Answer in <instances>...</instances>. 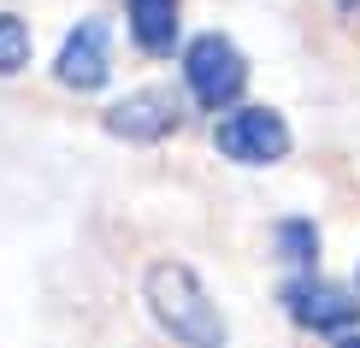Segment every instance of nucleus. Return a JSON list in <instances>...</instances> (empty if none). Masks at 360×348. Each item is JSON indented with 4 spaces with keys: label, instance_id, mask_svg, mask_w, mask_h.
<instances>
[{
    "label": "nucleus",
    "instance_id": "20e7f679",
    "mask_svg": "<svg viewBox=\"0 0 360 348\" xmlns=\"http://www.w3.org/2000/svg\"><path fill=\"white\" fill-rule=\"evenodd\" d=\"M283 307H290V319L302 330H354L360 325V301L349 290H337V283L325 278H290L283 283Z\"/></svg>",
    "mask_w": 360,
    "mask_h": 348
},
{
    "label": "nucleus",
    "instance_id": "f03ea898",
    "mask_svg": "<svg viewBox=\"0 0 360 348\" xmlns=\"http://www.w3.org/2000/svg\"><path fill=\"white\" fill-rule=\"evenodd\" d=\"M184 83H189V95L201 101V107H231L236 95H243V83H248V65H243V53H236V41H224V36H195L189 48H184Z\"/></svg>",
    "mask_w": 360,
    "mask_h": 348
},
{
    "label": "nucleus",
    "instance_id": "6e6552de",
    "mask_svg": "<svg viewBox=\"0 0 360 348\" xmlns=\"http://www.w3.org/2000/svg\"><path fill=\"white\" fill-rule=\"evenodd\" d=\"M24 65H30V30H24V18L0 12V77H18Z\"/></svg>",
    "mask_w": 360,
    "mask_h": 348
},
{
    "label": "nucleus",
    "instance_id": "0eeeda50",
    "mask_svg": "<svg viewBox=\"0 0 360 348\" xmlns=\"http://www.w3.org/2000/svg\"><path fill=\"white\" fill-rule=\"evenodd\" d=\"M130 36L148 53H172L177 48V0H130Z\"/></svg>",
    "mask_w": 360,
    "mask_h": 348
},
{
    "label": "nucleus",
    "instance_id": "f257e3e1",
    "mask_svg": "<svg viewBox=\"0 0 360 348\" xmlns=\"http://www.w3.org/2000/svg\"><path fill=\"white\" fill-rule=\"evenodd\" d=\"M142 301L160 319V330H172L189 348H224V313L213 307V295L201 290V278L184 260H154L142 278Z\"/></svg>",
    "mask_w": 360,
    "mask_h": 348
},
{
    "label": "nucleus",
    "instance_id": "39448f33",
    "mask_svg": "<svg viewBox=\"0 0 360 348\" xmlns=\"http://www.w3.org/2000/svg\"><path fill=\"white\" fill-rule=\"evenodd\" d=\"M184 124V107H177L172 89H136V95L112 101L107 107V130L124 136V142H160Z\"/></svg>",
    "mask_w": 360,
    "mask_h": 348
},
{
    "label": "nucleus",
    "instance_id": "423d86ee",
    "mask_svg": "<svg viewBox=\"0 0 360 348\" xmlns=\"http://www.w3.org/2000/svg\"><path fill=\"white\" fill-rule=\"evenodd\" d=\"M53 77L65 83V89H101L112 77V53H107V24L101 18H83L77 30L65 36V48H59V59H53Z\"/></svg>",
    "mask_w": 360,
    "mask_h": 348
},
{
    "label": "nucleus",
    "instance_id": "9d476101",
    "mask_svg": "<svg viewBox=\"0 0 360 348\" xmlns=\"http://www.w3.org/2000/svg\"><path fill=\"white\" fill-rule=\"evenodd\" d=\"M337 348H360V337H342V342H337Z\"/></svg>",
    "mask_w": 360,
    "mask_h": 348
},
{
    "label": "nucleus",
    "instance_id": "7ed1b4c3",
    "mask_svg": "<svg viewBox=\"0 0 360 348\" xmlns=\"http://www.w3.org/2000/svg\"><path fill=\"white\" fill-rule=\"evenodd\" d=\"M219 154L236 160V165H272L290 154V124L272 112V107H236L231 118H219L213 130Z\"/></svg>",
    "mask_w": 360,
    "mask_h": 348
},
{
    "label": "nucleus",
    "instance_id": "9b49d317",
    "mask_svg": "<svg viewBox=\"0 0 360 348\" xmlns=\"http://www.w3.org/2000/svg\"><path fill=\"white\" fill-rule=\"evenodd\" d=\"M337 6H349V12H360V0H337Z\"/></svg>",
    "mask_w": 360,
    "mask_h": 348
},
{
    "label": "nucleus",
    "instance_id": "1a4fd4ad",
    "mask_svg": "<svg viewBox=\"0 0 360 348\" xmlns=\"http://www.w3.org/2000/svg\"><path fill=\"white\" fill-rule=\"evenodd\" d=\"M278 248H283V260L313 266V254H319V231H313L307 219H283L278 224Z\"/></svg>",
    "mask_w": 360,
    "mask_h": 348
}]
</instances>
